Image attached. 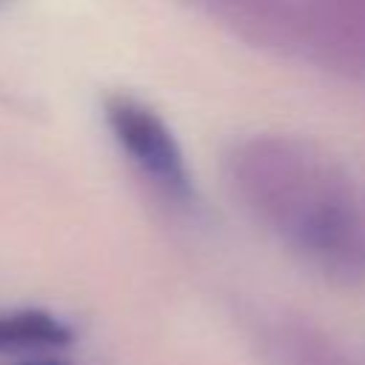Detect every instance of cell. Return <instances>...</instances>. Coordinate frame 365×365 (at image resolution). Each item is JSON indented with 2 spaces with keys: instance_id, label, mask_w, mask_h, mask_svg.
<instances>
[{
  "instance_id": "obj_1",
  "label": "cell",
  "mask_w": 365,
  "mask_h": 365,
  "mask_svg": "<svg viewBox=\"0 0 365 365\" xmlns=\"http://www.w3.org/2000/svg\"><path fill=\"white\" fill-rule=\"evenodd\" d=\"M222 177L305 262L336 279L365 277V200L328 148L299 134H248L225 151Z\"/></svg>"
},
{
  "instance_id": "obj_2",
  "label": "cell",
  "mask_w": 365,
  "mask_h": 365,
  "mask_svg": "<svg viewBox=\"0 0 365 365\" xmlns=\"http://www.w3.org/2000/svg\"><path fill=\"white\" fill-rule=\"evenodd\" d=\"M100 114L111 143L140 182L168 208L194 214L200 208L197 174L168 120L131 91H108L100 100Z\"/></svg>"
},
{
  "instance_id": "obj_3",
  "label": "cell",
  "mask_w": 365,
  "mask_h": 365,
  "mask_svg": "<svg viewBox=\"0 0 365 365\" xmlns=\"http://www.w3.org/2000/svg\"><path fill=\"white\" fill-rule=\"evenodd\" d=\"M297 43L345 77H365V0H297Z\"/></svg>"
},
{
  "instance_id": "obj_4",
  "label": "cell",
  "mask_w": 365,
  "mask_h": 365,
  "mask_svg": "<svg viewBox=\"0 0 365 365\" xmlns=\"http://www.w3.org/2000/svg\"><path fill=\"white\" fill-rule=\"evenodd\" d=\"M248 43L282 48L297 43V0H188Z\"/></svg>"
},
{
  "instance_id": "obj_5",
  "label": "cell",
  "mask_w": 365,
  "mask_h": 365,
  "mask_svg": "<svg viewBox=\"0 0 365 365\" xmlns=\"http://www.w3.org/2000/svg\"><path fill=\"white\" fill-rule=\"evenodd\" d=\"M71 342V328L40 308L0 314V354L29 348H63Z\"/></svg>"
},
{
  "instance_id": "obj_6",
  "label": "cell",
  "mask_w": 365,
  "mask_h": 365,
  "mask_svg": "<svg viewBox=\"0 0 365 365\" xmlns=\"http://www.w3.org/2000/svg\"><path fill=\"white\" fill-rule=\"evenodd\" d=\"M23 365H68L63 359H34V362H23Z\"/></svg>"
},
{
  "instance_id": "obj_7",
  "label": "cell",
  "mask_w": 365,
  "mask_h": 365,
  "mask_svg": "<svg viewBox=\"0 0 365 365\" xmlns=\"http://www.w3.org/2000/svg\"><path fill=\"white\" fill-rule=\"evenodd\" d=\"M14 3H17V0H0V11H6V9L14 6Z\"/></svg>"
}]
</instances>
